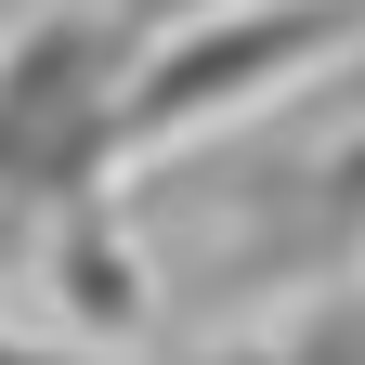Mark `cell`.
<instances>
[{
  "mask_svg": "<svg viewBox=\"0 0 365 365\" xmlns=\"http://www.w3.org/2000/svg\"><path fill=\"white\" fill-rule=\"evenodd\" d=\"M130 66H144V26L118 0H39L0 39V248L118 209V182H130Z\"/></svg>",
  "mask_w": 365,
  "mask_h": 365,
  "instance_id": "cell-1",
  "label": "cell"
},
{
  "mask_svg": "<svg viewBox=\"0 0 365 365\" xmlns=\"http://www.w3.org/2000/svg\"><path fill=\"white\" fill-rule=\"evenodd\" d=\"M365 53V0H222V14H182L144 39L130 66V170L196 144V130L274 105V91H313Z\"/></svg>",
  "mask_w": 365,
  "mask_h": 365,
  "instance_id": "cell-2",
  "label": "cell"
},
{
  "mask_svg": "<svg viewBox=\"0 0 365 365\" xmlns=\"http://www.w3.org/2000/svg\"><path fill=\"white\" fill-rule=\"evenodd\" d=\"M339 274V261H365V130L339 157H313L300 182H274V222L248 235V274Z\"/></svg>",
  "mask_w": 365,
  "mask_h": 365,
  "instance_id": "cell-3",
  "label": "cell"
},
{
  "mask_svg": "<svg viewBox=\"0 0 365 365\" xmlns=\"http://www.w3.org/2000/svg\"><path fill=\"white\" fill-rule=\"evenodd\" d=\"M0 365H365V287L313 300L300 327H274V339H222V352H78V339L0 327Z\"/></svg>",
  "mask_w": 365,
  "mask_h": 365,
  "instance_id": "cell-4",
  "label": "cell"
},
{
  "mask_svg": "<svg viewBox=\"0 0 365 365\" xmlns=\"http://www.w3.org/2000/svg\"><path fill=\"white\" fill-rule=\"evenodd\" d=\"M118 14H130V26L157 39V26H182V14H222V0H118Z\"/></svg>",
  "mask_w": 365,
  "mask_h": 365,
  "instance_id": "cell-5",
  "label": "cell"
},
{
  "mask_svg": "<svg viewBox=\"0 0 365 365\" xmlns=\"http://www.w3.org/2000/svg\"><path fill=\"white\" fill-rule=\"evenodd\" d=\"M327 91H339V105H352V118H365V53H352V66H339V78H327Z\"/></svg>",
  "mask_w": 365,
  "mask_h": 365,
  "instance_id": "cell-6",
  "label": "cell"
}]
</instances>
